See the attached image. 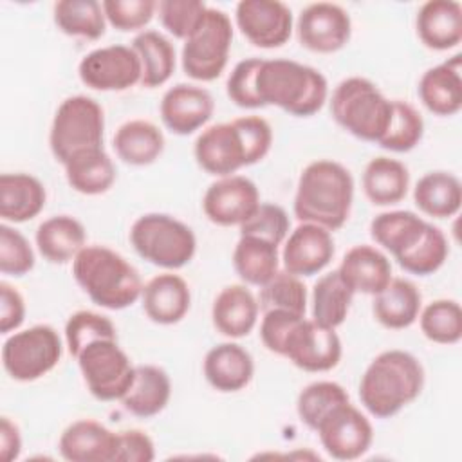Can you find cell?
I'll return each mask as SVG.
<instances>
[{
	"mask_svg": "<svg viewBox=\"0 0 462 462\" xmlns=\"http://www.w3.org/2000/svg\"><path fill=\"white\" fill-rule=\"evenodd\" d=\"M419 40L433 51H449L462 40V5L455 0H428L415 16Z\"/></svg>",
	"mask_w": 462,
	"mask_h": 462,
	"instance_id": "obj_24",
	"label": "cell"
},
{
	"mask_svg": "<svg viewBox=\"0 0 462 462\" xmlns=\"http://www.w3.org/2000/svg\"><path fill=\"white\" fill-rule=\"evenodd\" d=\"M25 319V300L20 291L7 283L0 282V332L9 334L18 330Z\"/></svg>",
	"mask_w": 462,
	"mask_h": 462,
	"instance_id": "obj_53",
	"label": "cell"
},
{
	"mask_svg": "<svg viewBox=\"0 0 462 462\" xmlns=\"http://www.w3.org/2000/svg\"><path fill=\"white\" fill-rule=\"evenodd\" d=\"M52 18L67 36L97 40L106 29V16L97 0H60L52 7Z\"/></svg>",
	"mask_w": 462,
	"mask_h": 462,
	"instance_id": "obj_39",
	"label": "cell"
},
{
	"mask_svg": "<svg viewBox=\"0 0 462 462\" xmlns=\"http://www.w3.org/2000/svg\"><path fill=\"white\" fill-rule=\"evenodd\" d=\"M296 32L300 43L319 54H330L343 49L352 34L350 14L337 4L316 2L301 9Z\"/></svg>",
	"mask_w": 462,
	"mask_h": 462,
	"instance_id": "obj_16",
	"label": "cell"
},
{
	"mask_svg": "<svg viewBox=\"0 0 462 462\" xmlns=\"http://www.w3.org/2000/svg\"><path fill=\"white\" fill-rule=\"evenodd\" d=\"M88 392L97 401H121L135 377V366L117 339H97L76 356Z\"/></svg>",
	"mask_w": 462,
	"mask_h": 462,
	"instance_id": "obj_11",
	"label": "cell"
},
{
	"mask_svg": "<svg viewBox=\"0 0 462 462\" xmlns=\"http://www.w3.org/2000/svg\"><path fill=\"white\" fill-rule=\"evenodd\" d=\"M101 5L106 22L125 32L148 25L157 9V2L153 0H105Z\"/></svg>",
	"mask_w": 462,
	"mask_h": 462,
	"instance_id": "obj_49",
	"label": "cell"
},
{
	"mask_svg": "<svg viewBox=\"0 0 462 462\" xmlns=\"http://www.w3.org/2000/svg\"><path fill=\"white\" fill-rule=\"evenodd\" d=\"M233 267L245 283L262 287L280 271L278 245L256 236H240L233 251Z\"/></svg>",
	"mask_w": 462,
	"mask_h": 462,
	"instance_id": "obj_37",
	"label": "cell"
},
{
	"mask_svg": "<svg viewBox=\"0 0 462 462\" xmlns=\"http://www.w3.org/2000/svg\"><path fill=\"white\" fill-rule=\"evenodd\" d=\"M341 354L343 346L336 328L301 318L291 330L282 356L305 372H328L337 366Z\"/></svg>",
	"mask_w": 462,
	"mask_h": 462,
	"instance_id": "obj_14",
	"label": "cell"
},
{
	"mask_svg": "<svg viewBox=\"0 0 462 462\" xmlns=\"http://www.w3.org/2000/svg\"><path fill=\"white\" fill-rule=\"evenodd\" d=\"M202 370L209 386L222 393H233L251 383L254 363L242 345L226 341L208 350Z\"/></svg>",
	"mask_w": 462,
	"mask_h": 462,
	"instance_id": "obj_23",
	"label": "cell"
},
{
	"mask_svg": "<svg viewBox=\"0 0 462 462\" xmlns=\"http://www.w3.org/2000/svg\"><path fill=\"white\" fill-rule=\"evenodd\" d=\"M63 168L69 186L83 195L106 193L116 182V166L105 148L79 152Z\"/></svg>",
	"mask_w": 462,
	"mask_h": 462,
	"instance_id": "obj_35",
	"label": "cell"
},
{
	"mask_svg": "<svg viewBox=\"0 0 462 462\" xmlns=\"http://www.w3.org/2000/svg\"><path fill=\"white\" fill-rule=\"evenodd\" d=\"M144 314L157 325H175L189 310L191 292L186 280L173 273H161L143 285Z\"/></svg>",
	"mask_w": 462,
	"mask_h": 462,
	"instance_id": "obj_22",
	"label": "cell"
},
{
	"mask_svg": "<svg viewBox=\"0 0 462 462\" xmlns=\"http://www.w3.org/2000/svg\"><path fill=\"white\" fill-rule=\"evenodd\" d=\"M117 431L94 419H79L60 435L58 448L69 462H114Z\"/></svg>",
	"mask_w": 462,
	"mask_h": 462,
	"instance_id": "obj_20",
	"label": "cell"
},
{
	"mask_svg": "<svg viewBox=\"0 0 462 462\" xmlns=\"http://www.w3.org/2000/svg\"><path fill=\"white\" fill-rule=\"evenodd\" d=\"M256 300L262 312L289 310L292 314L305 316L307 287L300 276L291 274L283 269L260 287V294Z\"/></svg>",
	"mask_w": 462,
	"mask_h": 462,
	"instance_id": "obj_41",
	"label": "cell"
},
{
	"mask_svg": "<svg viewBox=\"0 0 462 462\" xmlns=\"http://www.w3.org/2000/svg\"><path fill=\"white\" fill-rule=\"evenodd\" d=\"M45 186L34 175H0V217L4 222L22 224L38 217L45 206Z\"/></svg>",
	"mask_w": 462,
	"mask_h": 462,
	"instance_id": "obj_27",
	"label": "cell"
},
{
	"mask_svg": "<svg viewBox=\"0 0 462 462\" xmlns=\"http://www.w3.org/2000/svg\"><path fill=\"white\" fill-rule=\"evenodd\" d=\"M233 25L229 16L215 7H208L197 31L184 42L180 61L186 76L197 81L217 79L229 58Z\"/></svg>",
	"mask_w": 462,
	"mask_h": 462,
	"instance_id": "obj_10",
	"label": "cell"
},
{
	"mask_svg": "<svg viewBox=\"0 0 462 462\" xmlns=\"http://www.w3.org/2000/svg\"><path fill=\"white\" fill-rule=\"evenodd\" d=\"M105 114L101 105L83 94L63 99L52 117L49 146L54 159L65 164L72 155L103 148Z\"/></svg>",
	"mask_w": 462,
	"mask_h": 462,
	"instance_id": "obj_8",
	"label": "cell"
},
{
	"mask_svg": "<svg viewBox=\"0 0 462 462\" xmlns=\"http://www.w3.org/2000/svg\"><path fill=\"white\" fill-rule=\"evenodd\" d=\"M448 254H449V247H448V240H446L444 233L437 226L428 222V227H426L420 242L397 263L406 273L428 276L444 265Z\"/></svg>",
	"mask_w": 462,
	"mask_h": 462,
	"instance_id": "obj_45",
	"label": "cell"
},
{
	"mask_svg": "<svg viewBox=\"0 0 462 462\" xmlns=\"http://www.w3.org/2000/svg\"><path fill=\"white\" fill-rule=\"evenodd\" d=\"M273 128L260 116H244L204 128L193 144L197 164L217 177L260 162L271 150Z\"/></svg>",
	"mask_w": 462,
	"mask_h": 462,
	"instance_id": "obj_1",
	"label": "cell"
},
{
	"mask_svg": "<svg viewBox=\"0 0 462 462\" xmlns=\"http://www.w3.org/2000/svg\"><path fill=\"white\" fill-rule=\"evenodd\" d=\"M352 200V173L337 161L318 159L303 168L292 209L300 222H310L336 231L348 220Z\"/></svg>",
	"mask_w": 462,
	"mask_h": 462,
	"instance_id": "obj_2",
	"label": "cell"
},
{
	"mask_svg": "<svg viewBox=\"0 0 462 462\" xmlns=\"http://www.w3.org/2000/svg\"><path fill=\"white\" fill-rule=\"evenodd\" d=\"M97 339H117L114 323L94 310H78L65 323V343L72 357H76L88 343Z\"/></svg>",
	"mask_w": 462,
	"mask_h": 462,
	"instance_id": "obj_44",
	"label": "cell"
},
{
	"mask_svg": "<svg viewBox=\"0 0 462 462\" xmlns=\"http://www.w3.org/2000/svg\"><path fill=\"white\" fill-rule=\"evenodd\" d=\"M305 316L292 314L289 310H267L263 312L262 323H260V339L263 346L269 352H274L278 356L283 354L285 341L294 328V325Z\"/></svg>",
	"mask_w": 462,
	"mask_h": 462,
	"instance_id": "obj_51",
	"label": "cell"
},
{
	"mask_svg": "<svg viewBox=\"0 0 462 462\" xmlns=\"http://www.w3.org/2000/svg\"><path fill=\"white\" fill-rule=\"evenodd\" d=\"M213 96L191 83H177L170 87L159 105L164 126L177 135H189L202 128L213 116Z\"/></svg>",
	"mask_w": 462,
	"mask_h": 462,
	"instance_id": "obj_18",
	"label": "cell"
},
{
	"mask_svg": "<svg viewBox=\"0 0 462 462\" xmlns=\"http://www.w3.org/2000/svg\"><path fill=\"white\" fill-rule=\"evenodd\" d=\"M422 334L439 345H455L462 337V310L455 300H435L419 312Z\"/></svg>",
	"mask_w": 462,
	"mask_h": 462,
	"instance_id": "obj_42",
	"label": "cell"
},
{
	"mask_svg": "<svg viewBox=\"0 0 462 462\" xmlns=\"http://www.w3.org/2000/svg\"><path fill=\"white\" fill-rule=\"evenodd\" d=\"M289 215L282 206L260 202L256 211L238 227L240 236H256L280 245L289 235Z\"/></svg>",
	"mask_w": 462,
	"mask_h": 462,
	"instance_id": "obj_47",
	"label": "cell"
},
{
	"mask_svg": "<svg viewBox=\"0 0 462 462\" xmlns=\"http://www.w3.org/2000/svg\"><path fill=\"white\" fill-rule=\"evenodd\" d=\"M235 20L240 32L260 49L282 47L292 32V13L280 0H242Z\"/></svg>",
	"mask_w": 462,
	"mask_h": 462,
	"instance_id": "obj_17",
	"label": "cell"
},
{
	"mask_svg": "<svg viewBox=\"0 0 462 462\" xmlns=\"http://www.w3.org/2000/svg\"><path fill=\"white\" fill-rule=\"evenodd\" d=\"M413 202L428 217L449 218L462 204V184L449 171H430L413 188Z\"/></svg>",
	"mask_w": 462,
	"mask_h": 462,
	"instance_id": "obj_34",
	"label": "cell"
},
{
	"mask_svg": "<svg viewBox=\"0 0 462 462\" xmlns=\"http://www.w3.org/2000/svg\"><path fill=\"white\" fill-rule=\"evenodd\" d=\"M256 94L263 106H278L291 116L309 117L321 110L328 96L327 78L314 67L294 60H262Z\"/></svg>",
	"mask_w": 462,
	"mask_h": 462,
	"instance_id": "obj_5",
	"label": "cell"
},
{
	"mask_svg": "<svg viewBox=\"0 0 462 462\" xmlns=\"http://www.w3.org/2000/svg\"><path fill=\"white\" fill-rule=\"evenodd\" d=\"M72 276L96 305L108 310L134 305L143 292L139 271L106 245H85L72 260Z\"/></svg>",
	"mask_w": 462,
	"mask_h": 462,
	"instance_id": "obj_4",
	"label": "cell"
},
{
	"mask_svg": "<svg viewBox=\"0 0 462 462\" xmlns=\"http://www.w3.org/2000/svg\"><path fill=\"white\" fill-rule=\"evenodd\" d=\"M422 309V296L417 285L406 278H392L388 285L374 296V318L386 328L402 330L411 327Z\"/></svg>",
	"mask_w": 462,
	"mask_h": 462,
	"instance_id": "obj_28",
	"label": "cell"
},
{
	"mask_svg": "<svg viewBox=\"0 0 462 462\" xmlns=\"http://www.w3.org/2000/svg\"><path fill=\"white\" fill-rule=\"evenodd\" d=\"M112 146L123 162L130 166H148L161 157L164 135L152 121L130 119L116 130Z\"/></svg>",
	"mask_w": 462,
	"mask_h": 462,
	"instance_id": "obj_32",
	"label": "cell"
},
{
	"mask_svg": "<svg viewBox=\"0 0 462 462\" xmlns=\"http://www.w3.org/2000/svg\"><path fill=\"white\" fill-rule=\"evenodd\" d=\"M130 242L143 260L168 271L189 263L197 251L191 227L166 213L141 215L130 227Z\"/></svg>",
	"mask_w": 462,
	"mask_h": 462,
	"instance_id": "obj_7",
	"label": "cell"
},
{
	"mask_svg": "<svg viewBox=\"0 0 462 462\" xmlns=\"http://www.w3.org/2000/svg\"><path fill=\"white\" fill-rule=\"evenodd\" d=\"M424 388V368L406 350H384L366 366L359 381L363 408L377 417L390 419L413 402Z\"/></svg>",
	"mask_w": 462,
	"mask_h": 462,
	"instance_id": "obj_3",
	"label": "cell"
},
{
	"mask_svg": "<svg viewBox=\"0 0 462 462\" xmlns=\"http://www.w3.org/2000/svg\"><path fill=\"white\" fill-rule=\"evenodd\" d=\"M426 227L428 222L417 213L395 209L379 213L370 222V235L399 262L419 244Z\"/></svg>",
	"mask_w": 462,
	"mask_h": 462,
	"instance_id": "obj_29",
	"label": "cell"
},
{
	"mask_svg": "<svg viewBox=\"0 0 462 462\" xmlns=\"http://www.w3.org/2000/svg\"><path fill=\"white\" fill-rule=\"evenodd\" d=\"M34 267V251L29 240L5 222L0 226V271L9 276H23Z\"/></svg>",
	"mask_w": 462,
	"mask_h": 462,
	"instance_id": "obj_48",
	"label": "cell"
},
{
	"mask_svg": "<svg viewBox=\"0 0 462 462\" xmlns=\"http://www.w3.org/2000/svg\"><path fill=\"white\" fill-rule=\"evenodd\" d=\"M354 294L337 269L323 274L312 287V319L323 327L337 328L348 316Z\"/></svg>",
	"mask_w": 462,
	"mask_h": 462,
	"instance_id": "obj_38",
	"label": "cell"
},
{
	"mask_svg": "<svg viewBox=\"0 0 462 462\" xmlns=\"http://www.w3.org/2000/svg\"><path fill=\"white\" fill-rule=\"evenodd\" d=\"M40 254L51 263H67L85 247L83 224L70 215H54L43 220L34 235Z\"/></svg>",
	"mask_w": 462,
	"mask_h": 462,
	"instance_id": "obj_31",
	"label": "cell"
},
{
	"mask_svg": "<svg viewBox=\"0 0 462 462\" xmlns=\"http://www.w3.org/2000/svg\"><path fill=\"white\" fill-rule=\"evenodd\" d=\"M171 397L170 375L155 365H137L135 377L121 404L135 417L148 419L161 413Z\"/></svg>",
	"mask_w": 462,
	"mask_h": 462,
	"instance_id": "obj_30",
	"label": "cell"
},
{
	"mask_svg": "<svg viewBox=\"0 0 462 462\" xmlns=\"http://www.w3.org/2000/svg\"><path fill=\"white\" fill-rule=\"evenodd\" d=\"M410 188L408 168L392 157L379 155L368 161L363 171V191L374 206L401 202Z\"/></svg>",
	"mask_w": 462,
	"mask_h": 462,
	"instance_id": "obj_33",
	"label": "cell"
},
{
	"mask_svg": "<svg viewBox=\"0 0 462 462\" xmlns=\"http://www.w3.org/2000/svg\"><path fill=\"white\" fill-rule=\"evenodd\" d=\"M350 401L346 390L334 381H316L307 384L296 401V411L300 420L316 431L321 419L337 404Z\"/></svg>",
	"mask_w": 462,
	"mask_h": 462,
	"instance_id": "obj_43",
	"label": "cell"
},
{
	"mask_svg": "<svg viewBox=\"0 0 462 462\" xmlns=\"http://www.w3.org/2000/svg\"><path fill=\"white\" fill-rule=\"evenodd\" d=\"M262 58H247L238 61L226 83L227 97L240 108H263L256 94V72Z\"/></svg>",
	"mask_w": 462,
	"mask_h": 462,
	"instance_id": "obj_50",
	"label": "cell"
},
{
	"mask_svg": "<svg viewBox=\"0 0 462 462\" xmlns=\"http://www.w3.org/2000/svg\"><path fill=\"white\" fill-rule=\"evenodd\" d=\"M424 135V121L413 105L402 99H392L390 125L377 143L381 148L404 153L413 150Z\"/></svg>",
	"mask_w": 462,
	"mask_h": 462,
	"instance_id": "obj_40",
	"label": "cell"
},
{
	"mask_svg": "<svg viewBox=\"0 0 462 462\" xmlns=\"http://www.w3.org/2000/svg\"><path fill=\"white\" fill-rule=\"evenodd\" d=\"M316 433L323 449L336 460H356L363 457L374 440L370 420L350 401L330 410L318 424Z\"/></svg>",
	"mask_w": 462,
	"mask_h": 462,
	"instance_id": "obj_13",
	"label": "cell"
},
{
	"mask_svg": "<svg viewBox=\"0 0 462 462\" xmlns=\"http://www.w3.org/2000/svg\"><path fill=\"white\" fill-rule=\"evenodd\" d=\"M132 49L141 60V85L155 88L164 85L175 72V47L159 31H141L132 40Z\"/></svg>",
	"mask_w": 462,
	"mask_h": 462,
	"instance_id": "obj_36",
	"label": "cell"
},
{
	"mask_svg": "<svg viewBox=\"0 0 462 462\" xmlns=\"http://www.w3.org/2000/svg\"><path fill=\"white\" fill-rule=\"evenodd\" d=\"M330 114L354 137L379 143L392 119V99L368 78L352 76L339 81L334 88Z\"/></svg>",
	"mask_w": 462,
	"mask_h": 462,
	"instance_id": "obj_6",
	"label": "cell"
},
{
	"mask_svg": "<svg viewBox=\"0 0 462 462\" xmlns=\"http://www.w3.org/2000/svg\"><path fill=\"white\" fill-rule=\"evenodd\" d=\"M337 271L354 292L372 296L381 292L392 280V263L388 256L368 244L350 247Z\"/></svg>",
	"mask_w": 462,
	"mask_h": 462,
	"instance_id": "obj_26",
	"label": "cell"
},
{
	"mask_svg": "<svg viewBox=\"0 0 462 462\" xmlns=\"http://www.w3.org/2000/svg\"><path fill=\"white\" fill-rule=\"evenodd\" d=\"M157 11L162 27L179 40H188L206 16L208 5L200 0H161Z\"/></svg>",
	"mask_w": 462,
	"mask_h": 462,
	"instance_id": "obj_46",
	"label": "cell"
},
{
	"mask_svg": "<svg viewBox=\"0 0 462 462\" xmlns=\"http://www.w3.org/2000/svg\"><path fill=\"white\" fill-rule=\"evenodd\" d=\"M22 453V435L20 428L9 419H0V458L4 462H13Z\"/></svg>",
	"mask_w": 462,
	"mask_h": 462,
	"instance_id": "obj_54",
	"label": "cell"
},
{
	"mask_svg": "<svg viewBox=\"0 0 462 462\" xmlns=\"http://www.w3.org/2000/svg\"><path fill=\"white\" fill-rule=\"evenodd\" d=\"M155 458V444L143 430L117 431L114 462H152Z\"/></svg>",
	"mask_w": 462,
	"mask_h": 462,
	"instance_id": "obj_52",
	"label": "cell"
},
{
	"mask_svg": "<svg viewBox=\"0 0 462 462\" xmlns=\"http://www.w3.org/2000/svg\"><path fill=\"white\" fill-rule=\"evenodd\" d=\"M422 105L435 116H455L462 108V56L430 67L417 87Z\"/></svg>",
	"mask_w": 462,
	"mask_h": 462,
	"instance_id": "obj_21",
	"label": "cell"
},
{
	"mask_svg": "<svg viewBox=\"0 0 462 462\" xmlns=\"http://www.w3.org/2000/svg\"><path fill=\"white\" fill-rule=\"evenodd\" d=\"M83 85L99 92H123L141 83L143 69L132 45H106L85 54L78 65Z\"/></svg>",
	"mask_w": 462,
	"mask_h": 462,
	"instance_id": "obj_12",
	"label": "cell"
},
{
	"mask_svg": "<svg viewBox=\"0 0 462 462\" xmlns=\"http://www.w3.org/2000/svg\"><path fill=\"white\" fill-rule=\"evenodd\" d=\"M260 206L256 184L244 175H226L211 182L202 199V209L217 226H242Z\"/></svg>",
	"mask_w": 462,
	"mask_h": 462,
	"instance_id": "obj_15",
	"label": "cell"
},
{
	"mask_svg": "<svg viewBox=\"0 0 462 462\" xmlns=\"http://www.w3.org/2000/svg\"><path fill=\"white\" fill-rule=\"evenodd\" d=\"M63 345L54 327L40 323L7 336L2 346V365L7 375L31 383L49 374L61 359Z\"/></svg>",
	"mask_w": 462,
	"mask_h": 462,
	"instance_id": "obj_9",
	"label": "cell"
},
{
	"mask_svg": "<svg viewBox=\"0 0 462 462\" xmlns=\"http://www.w3.org/2000/svg\"><path fill=\"white\" fill-rule=\"evenodd\" d=\"M332 233L318 224L300 222L291 231L282 251L283 269L296 276H312L323 271L334 256Z\"/></svg>",
	"mask_w": 462,
	"mask_h": 462,
	"instance_id": "obj_19",
	"label": "cell"
},
{
	"mask_svg": "<svg viewBox=\"0 0 462 462\" xmlns=\"http://www.w3.org/2000/svg\"><path fill=\"white\" fill-rule=\"evenodd\" d=\"M260 305L254 294L245 285H227L213 300L211 321L213 327L226 337L247 336L258 321Z\"/></svg>",
	"mask_w": 462,
	"mask_h": 462,
	"instance_id": "obj_25",
	"label": "cell"
}]
</instances>
